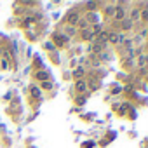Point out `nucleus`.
Returning <instances> with one entry per match:
<instances>
[{
	"label": "nucleus",
	"instance_id": "obj_1",
	"mask_svg": "<svg viewBox=\"0 0 148 148\" xmlns=\"http://www.w3.org/2000/svg\"><path fill=\"white\" fill-rule=\"evenodd\" d=\"M127 18V9L124 7V2H119L115 4V16H113V21L115 23H120Z\"/></svg>",
	"mask_w": 148,
	"mask_h": 148
},
{
	"label": "nucleus",
	"instance_id": "obj_2",
	"mask_svg": "<svg viewBox=\"0 0 148 148\" xmlns=\"http://www.w3.org/2000/svg\"><path fill=\"white\" fill-rule=\"evenodd\" d=\"M66 25H70V26H77V23L80 21V14L77 12V11H70L68 14H66Z\"/></svg>",
	"mask_w": 148,
	"mask_h": 148
},
{
	"label": "nucleus",
	"instance_id": "obj_3",
	"mask_svg": "<svg viewBox=\"0 0 148 148\" xmlns=\"http://www.w3.org/2000/svg\"><path fill=\"white\" fill-rule=\"evenodd\" d=\"M52 38H54V44H56L58 47H63V45L68 42V37H66L64 33H54Z\"/></svg>",
	"mask_w": 148,
	"mask_h": 148
},
{
	"label": "nucleus",
	"instance_id": "obj_4",
	"mask_svg": "<svg viewBox=\"0 0 148 148\" xmlns=\"http://www.w3.org/2000/svg\"><path fill=\"white\" fill-rule=\"evenodd\" d=\"M139 12H141V9L134 5V7H131V12H129V16H127V18L136 25V23H139Z\"/></svg>",
	"mask_w": 148,
	"mask_h": 148
},
{
	"label": "nucleus",
	"instance_id": "obj_5",
	"mask_svg": "<svg viewBox=\"0 0 148 148\" xmlns=\"http://www.w3.org/2000/svg\"><path fill=\"white\" fill-rule=\"evenodd\" d=\"M119 25H120V32H122V33H125V32H131V30L134 28V23H132L129 18H125V19H124V21H120Z\"/></svg>",
	"mask_w": 148,
	"mask_h": 148
},
{
	"label": "nucleus",
	"instance_id": "obj_6",
	"mask_svg": "<svg viewBox=\"0 0 148 148\" xmlns=\"http://www.w3.org/2000/svg\"><path fill=\"white\" fill-rule=\"evenodd\" d=\"M80 38L82 40H86V42H94V38H96V35L91 32V28L89 30H84V32H80Z\"/></svg>",
	"mask_w": 148,
	"mask_h": 148
},
{
	"label": "nucleus",
	"instance_id": "obj_7",
	"mask_svg": "<svg viewBox=\"0 0 148 148\" xmlns=\"http://www.w3.org/2000/svg\"><path fill=\"white\" fill-rule=\"evenodd\" d=\"M75 91H77V92H80V94L87 92V82H86V80H82V79H80V80H77V82H75Z\"/></svg>",
	"mask_w": 148,
	"mask_h": 148
},
{
	"label": "nucleus",
	"instance_id": "obj_8",
	"mask_svg": "<svg viewBox=\"0 0 148 148\" xmlns=\"http://www.w3.org/2000/svg\"><path fill=\"white\" fill-rule=\"evenodd\" d=\"M106 47H108V45H103V44H99V42H96V40H94V42H92V45H91V51H92V52H96V54H101V52H103V49H106Z\"/></svg>",
	"mask_w": 148,
	"mask_h": 148
},
{
	"label": "nucleus",
	"instance_id": "obj_9",
	"mask_svg": "<svg viewBox=\"0 0 148 148\" xmlns=\"http://www.w3.org/2000/svg\"><path fill=\"white\" fill-rule=\"evenodd\" d=\"M35 79H37V80H40V82H45V80L49 79V73H47V71H44V70H40V71H37V73H35Z\"/></svg>",
	"mask_w": 148,
	"mask_h": 148
},
{
	"label": "nucleus",
	"instance_id": "obj_10",
	"mask_svg": "<svg viewBox=\"0 0 148 148\" xmlns=\"http://www.w3.org/2000/svg\"><path fill=\"white\" fill-rule=\"evenodd\" d=\"M105 16L106 18H113L115 16V4H110L105 7Z\"/></svg>",
	"mask_w": 148,
	"mask_h": 148
},
{
	"label": "nucleus",
	"instance_id": "obj_11",
	"mask_svg": "<svg viewBox=\"0 0 148 148\" xmlns=\"http://www.w3.org/2000/svg\"><path fill=\"white\" fill-rule=\"evenodd\" d=\"M139 21H141V25H143V23H148V7L141 9V12H139Z\"/></svg>",
	"mask_w": 148,
	"mask_h": 148
},
{
	"label": "nucleus",
	"instance_id": "obj_12",
	"mask_svg": "<svg viewBox=\"0 0 148 148\" xmlns=\"http://www.w3.org/2000/svg\"><path fill=\"white\" fill-rule=\"evenodd\" d=\"M117 33H119V32L108 30V42H110V44H117Z\"/></svg>",
	"mask_w": 148,
	"mask_h": 148
},
{
	"label": "nucleus",
	"instance_id": "obj_13",
	"mask_svg": "<svg viewBox=\"0 0 148 148\" xmlns=\"http://www.w3.org/2000/svg\"><path fill=\"white\" fill-rule=\"evenodd\" d=\"M122 66H124V68L134 66V58H124V59H122Z\"/></svg>",
	"mask_w": 148,
	"mask_h": 148
},
{
	"label": "nucleus",
	"instance_id": "obj_14",
	"mask_svg": "<svg viewBox=\"0 0 148 148\" xmlns=\"http://www.w3.org/2000/svg\"><path fill=\"white\" fill-rule=\"evenodd\" d=\"M77 26L80 28V32H84V30H89V23H87V19H82V18H80V21L77 23Z\"/></svg>",
	"mask_w": 148,
	"mask_h": 148
},
{
	"label": "nucleus",
	"instance_id": "obj_15",
	"mask_svg": "<svg viewBox=\"0 0 148 148\" xmlns=\"http://www.w3.org/2000/svg\"><path fill=\"white\" fill-rule=\"evenodd\" d=\"M84 73H86V71H84V68H77L75 71H73V77H75V79H79V80H80V77L84 75Z\"/></svg>",
	"mask_w": 148,
	"mask_h": 148
},
{
	"label": "nucleus",
	"instance_id": "obj_16",
	"mask_svg": "<svg viewBox=\"0 0 148 148\" xmlns=\"http://www.w3.org/2000/svg\"><path fill=\"white\" fill-rule=\"evenodd\" d=\"M86 7H89V11H94V7H98V4L96 2H87Z\"/></svg>",
	"mask_w": 148,
	"mask_h": 148
},
{
	"label": "nucleus",
	"instance_id": "obj_17",
	"mask_svg": "<svg viewBox=\"0 0 148 148\" xmlns=\"http://www.w3.org/2000/svg\"><path fill=\"white\" fill-rule=\"evenodd\" d=\"M52 87V84L49 82V80H45V82H42V89H51Z\"/></svg>",
	"mask_w": 148,
	"mask_h": 148
},
{
	"label": "nucleus",
	"instance_id": "obj_18",
	"mask_svg": "<svg viewBox=\"0 0 148 148\" xmlns=\"http://www.w3.org/2000/svg\"><path fill=\"white\" fill-rule=\"evenodd\" d=\"M112 94H120V89H119V87H113V89H112Z\"/></svg>",
	"mask_w": 148,
	"mask_h": 148
},
{
	"label": "nucleus",
	"instance_id": "obj_19",
	"mask_svg": "<svg viewBox=\"0 0 148 148\" xmlns=\"http://www.w3.org/2000/svg\"><path fill=\"white\" fill-rule=\"evenodd\" d=\"M32 92H33V96H38V89L37 87H32Z\"/></svg>",
	"mask_w": 148,
	"mask_h": 148
},
{
	"label": "nucleus",
	"instance_id": "obj_20",
	"mask_svg": "<svg viewBox=\"0 0 148 148\" xmlns=\"http://www.w3.org/2000/svg\"><path fill=\"white\" fill-rule=\"evenodd\" d=\"M92 145H94V143H84V145H82V148H91Z\"/></svg>",
	"mask_w": 148,
	"mask_h": 148
},
{
	"label": "nucleus",
	"instance_id": "obj_21",
	"mask_svg": "<svg viewBox=\"0 0 148 148\" xmlns=\"http://www.w3.org/2000/svg\"><path fill=\"white\" fill-rule=\"evenodd\" d=\"M45 47H47V49H54V44H49V42H47V44H45Z\"/></svg>",
	"mask_w": 148,
	"mask_h": 148
},
{
	"label": "nucleus",
	"instance_id": "obj_22",
	"mask_svg": "<svg viewBox=\"0 0 148 148\" xmlns=\"http://www.w3.org/2000/svg\"><path fill=\"white\" fill-rule=\"evenodd\" d=\"M146 80H148V75H146Z\"/></svg>",
	"mask_w": 148,
	"mask_h": 148
}]
</instances>
